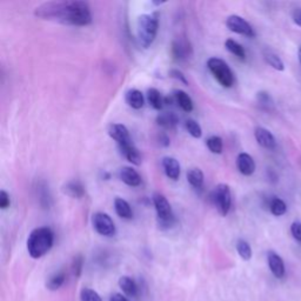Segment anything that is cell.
Wrapping results in <instances>:
<instances>
[{"mask_svg":"<svg viewBox=\"0 0 301 301\" xmlns=\"http://www.w3.org/2000/svg\"><path fill=\"white\" fill-rule=\"evenodd\" d=\"M34 14L40 19L53 20L72 26H87L92 23L88 2L78 0L45 2L36 8Z\"/></svg>","mask_w":301,"mask_h":301,"instance_id":"1","label":"cell"},{"mask_svg":"<svg viewBox=\"0 0 301 301\" xmlns=\"http://www.w3.org/2000/svg\"><path fill=\"white\" fill-rule=\"evenodd\" d=\"M54 234L49 227H38L33 229L27 239V252L33 259H39L47 254L53 246Z\"/></svg>","mask_w":301,"mask_h":301,"instance_id":"2","label":"cell"},{"mask_svg":"<svg viewBox=\"0 0 301 301\" xmlns=\"http://www.w3.org/2000/svg\"><path fill=\"white\" fill-rule=\"evenodd\" d=\"M159 29V14H142L136 21V36L144 48H148L157 38Z\"/></svg>","mask_w":301,"mask_h":301,"instance_id":"3","label":"cell"},{"mask_svg":"<svg viewBox=\"0 0 301 301\" xmlns=\"http://www.w3.org/2000/svg\"><path fill=\"white\" fill-rule=\"evenodd\" d=\"M207 67H209L211 73L213 74L214 78L216 79V82H218L222 87L229 88L234 85V74L225 60H222V59L220 58L212 57L207 60Z\"/></svg>","mask_w":301,"mask_h":301,"instance_id":"4","label":"cell"},{"mask_svg":"<svg viewBox=\"0 0 301 301\" xmlns=\"http://www.w3.org/2000/svg\"><path fill=\"white\" fill-rule=\"evenodd\" d=\"M153 200L154 207H156L157 212V219H158V226L160 229H170L172 226H174L175 218L173 214L172 207L166 199L165 195L156 193L152 198Z\"/></svg>","mask_w":301,"mask_h":301,"instance_id":"5","label":"cell"},{"mask_svg":"<svg viewBox=\"0 0 301 301\" xmlns=\"http://www.w3.org/2000/svg\"><path fill=\"white\" fill-rule=\"evenodd\" d=\"M213 203L220 215L226 216L232 206L231 188L226 184H219L213 193Z\"/></svg>","mask_w":301,"mask_h":301,"instance_id":"6","label":"cell"},{"mask_svg":"<svg viewBox=\"0 0 301 301\" xmlns=\"http://www.w3.org/2000/svg\"><path fill=\"white\" fill-rule=\"evenodd\" d=\"M92 225L98 234L104 237H113L116 235V225L108 214L97 212L92 215Z\"/></svg>","mask_w":301,"mask_h":301,"instance_id":"7","label":"cell"},{"mask_svg":"<svg viewBox=\"0 0 301 301\" xmlns=\"http://www.w3.org/2000/svg\"><path fill=\"white\" fill-rule=\"evenodd\" d=\"M226 26L228 27L229 31L241 34V36L250 37V38L256 37V32H254L253 27L240 15H229L227 19H226Z\"/></svg>","mask_w":301,"mask_h":301,"instance_id":"8","label":"cell"},{"mask_svg":"<svg viewBox=\"0 0 301 301\" xmlns=\"http://www.w3.org/2000/svg\"><path fill=\"white\" fill-rule=\"evenodd\" d=\"M172 54L178 61H185L190 59L193 55V48H192L190 40L186 39L185 37H179L173 40Z\"/></svg>","mask_w":301,"mask_h":301,"instance_id":"9","label":"cell"},{"mask_svg":"<svg viewBox=\"0 0 301 301\" xmlns=\"http://www.w3.org/2000/svg\"><path fill=\"white\" fill-rule=\"evenodd\" d=\"M108 135L117 141L118 146H125L129 144H132L131 135H129V129L123 124H111L107 129Z\"/></svg>","mask_w":301,"mask_h":301,"instance_id":"10","label":"cell"},{"mask_svg":"<svg viewBox=\"0 0 301 301\" xmlns=\"http://www.w3.org/2000/svg\"><path fill=\"white\" fill-rule=\"evenodd\" d=\"M254 136H256L258 144L262 146L263 148L274 150L275 146H277V141H275L274 135H273L268 129H263V127H257L256 131H254Z\"/></svg>","mask_w":301,"mask_h":301,"instance_id":"11","label":"cell"},{"mask_svg":"<svg viewBox=\"0 0 301 301\" xmlns=\"http://www.w3.org/2000/svg\"><path fill=\"white\" fill-rule=\"evenodd\" d=\"M119 178L123 182H125L127 186H131V187H138L141 184L140 174L135 170H133L132 167L129 166L120 169Z\"/></svg>","mask_w":301,"mask_h":301,"instance_id":"12","label":"cell"},{"mask_svg":"<svg viewBox=\"0 0 301 301\" xmlns=\"http://www.w3.org/2000/svg\"><path fill=\"white\" fill-rule=\"evenodd\" d=\"M237 166L241 174L250 176L256 172V163L248 153H240L237 158Z\"/></svg>","mask_w":301,"mask_h":301,"instance_id":"13","label":"cell"},{"mask_svg":"<svg viewBox=\"0 0 301 301\" xmlns=\"http://www.w3.org/2000/svg\"><path fill=\"white\" fill-rule=\"evenodd\" d=\"M267 260H268V266L271 272L273 273L275 278L280 279L285 275V263L284 260L281 259V257L275 252H268L267 254Z\"/></svg>","mask_w":301,"mask_h":301,"instance_id":"14","label":"cell"},{"mask_svg":"<svg viewBox=\"0 0 301 301\" xmlns=\"http://www.w3.org/2000/svg\"><path fill=\"white\" fill-rule=\"evenodd\" d=\"M118 147H119V151H120V153L123 154V157L126 158L129 163L133 164V165H135V166L141 165V161H142L141 154L133 142L132 144H129L125 146H118Z\"/></svg>","mask_w":301,"mask_h":301,"instance_id":"15","label":"cell"},{"mask_svg":"<svg viewBox=\"0 0 301 301\" xmlns=\"http://www.w3.org/2000/svg\"><path fill=\"white\" fill-rule=\"evenodd\" d=\"M163 164V169L165 171V174L169 176L170 179L172 180H178L180 176V172H181V169H180V164L179 161L173 157H165L161 161Z\"/></svg>","mask_w":301,"mask_h":301,"instance_id":"16","label":"cell"},{"mask_svg":"<svg viewBox=\"0 0 301 301\" xmlns=\"http://www.w3.org/2000/svg\"><path fill=\"white\" fill-rule=\"evenodd\" d=\"M179 123V118L173 112H163L157 117V124L164 129H174Z\"/></svg>","mask_w":301,"mask_h":301,"instance_id":"17","label":"cell"},{"mask_svg":"<svg viewBox=\"0 0 301 301\" xmlns=\"http://www.w3.org/2000/svg\"><path fill=\"white\" fill-rule=\"evenodd\" d=\"M126 102L129 104V107L134 108V110H140L145 104L144 94L139 89H129L126 93Z\"/></svg>","mask_w":301,"mask_h":301,"instance_id":"18","label":"cell"},{"mask_svg":"<svg viewBox=\"0 0 301 301\" xmlns=\"http://www.w3.org/2000/svg\"><path fill=\"white\" fill-rule=\"evenodd\" d=\"M63 192L68 197L76 198V199H80L85 194V190H84V186L80 184L79 181H68L63 186Z\"/></svg>","mask_w":301,"mask_h":301,"instance_id":"19","label":"cell"},{"mask_svg":"<svg viewBox=\"0 0 301 301\" xmlns=\"http://www.w3.org/2000/svg\"><path fill=\"white\" fill-rule=\"evenodd\" d=\"M119 286L125 296L129 298H135L138 296V286L132 278L124 275L119 279Z\"/></svg>","mask_w":301,"mask_h":301,"instance_id":"20","label":"cell"},{"mask_svg":"<svg viewBox=\"0 0 301 301\" xmlns=\"http://www.w3.org/2000/svg\"><path fill=\"white\" fill-rule=\"evenodd\" d=\"M114 210H116V213L120 218L132 219L133 212L131 206L123 198H116V200H114Z\"/></svg>","mask_w":301,"mask_h":301,"instance_id":"21","label":"cell"},{"mask_svg":"<svg viewBox=\"0 0 301 301\" xmlns=\"http://www.w3.org/2000/svg\"><path fill=\"white\" fill-rule=\"evenodd\" d=\"M174 100L182 111L185 112L193 111V101H192L191 97L186 92L181 91V89L174 92Z\"/></svg>","mask_w":301,"mask_h":301,"instance_id":"22","label":"cell"},{"mask_svg":"<svg viewBox=\"0 0 301 301\" xmlns=\"http://www.w3.org/2000/svg\"><path fill=\"white\" fill-rule=\"evenodd\" d=\"M187 181L192 187L201 190L204 186V173L200 169H191L187 172Z\"/></svg>","mask_w":301,"mask_h":301,"instance_id":"23","label":"cell"},{"mask_svg":"<svg viewBox=\"0 0 301 301\" xmlns=\"http://www.w3.org/2000/svg\"><path fill=\"white\" fill-rule=\"evenodd\" d=\"M263 58H265L266 63H267L269 66L274 68V70L277 71L285 70L284 61L281 60V58L279 57L277 53H274V52L271 51V49H265V51H263Z\"/></svg>","mask_w":301,"mask_h":301,"instance_id":"24","label":"cell"},{"mask_svg":"<svg viewBox=\"0 0 301 301\" xmlns=\"http://www.w3.org/2000/svg\"><path fill=\"white\" fill-rule=\"evenodd\" d=\"M147 100L150 102V105L154 110L160 111L163 108V105L165 100L161 97L160 92L157 88H150L147 91Z\"/></svg>","mask_w":301,"mask_h":301,"instance_id":"25","label":"cell"},{"mask_svg":"<svg viewBox=\"0 0 301 301\" xmlns=\"http://www.w3.org/2000/svg\"><path fill=\"white\" fill-rule=\"evenodd\" d=\"M225 47L231 52L232 54H234L235 57H238L241 60H244L246 58V52H245V48L241 46L239 43L235 42L233 39H227L225 42Z\"/></svg>","mask_w":301,"mask_h":301,"instance_id":"26","label":"cell"},{"mask_svg":"<svg viewBox=\"0 0 301 301\" xmlns=\"http://www.w3.org/2000/svg\"><path fill=\"white\" fill-rule=\"evenodd\" d=\"M65 279H66V275H65L64 272H58L55 274L51 275L49 279L46 282V287L49 291H57L64 285Z\"/></svg>","mask_w":301,"mask_h":301,"instance_id":"27","label":"cell"},{"mask_svg":"<svg viewBox=\"0 0 301 301\" xmlns=\"http://www.w3.org/2000/svg\"><path fill=\"white\" fill-rule=\"evenodd\" d=\"M257 100L258 104H259V106L262 108V110L265 111H273V108H274V101H273V99L271 95H269L268 92L261 91L259 92L257 94Z\"/></svg>","mask_w":301,"mask_h":301,"instance_id":"28","label":"cell"},{"mask_svg":"<svg viewBox=\"0 0 301 301\" xmlns=\"http://www.w3.org/2000/svg\"><path fill=\"white\" fill-rule=\"evenodd\" d=\"M269 210H271L273 215L281 216L287 212V206L285 201L281 200L280 198H273L271 203H269Z\"/></svg>","mask_w":301,"mask_h":301,"instance_id":"29","label":"cell"},{"mask_svg":"<svg viewBox=\"0 0 301 301\" xmlns=\"http://www.w3.org/2000/svg\"><path fill=\"white\" fill-rule=\"evenodd\" d=\"M185 129L195 139H199L203 135V129L201 126L193 119H188L185 122Z\"/></svg>","mask_w":301,"mask_h":301,"instance_id":"30","label":"cell"},{"mask_svg":"<svg viewBox=\"0 0 301 301\" xmlns=\"http://www.w3.org/2000/svg\"><path fill=\"white\" fill-rule=\"evenodd\" d=\"M206 145L212 153H215V154L222 153L223 144H222V139L220 138V136H216V135L211 136V138L207 139Z\"/></svg>","mask_w":301,"mask_h":301,"instance_id":"31","label":"cell"},{"mask_svg":"<svg viewBox=\"0 0 301 301\" xmlns=\"http://www.w3.org/2000/svg\"><path fill=\"white\" fill-rule=\"evenodd\" d=\"M237 251L239 256L243 258L244 260H250L252 258V248L250 244L245 240H239L237 243Z\"/></svg>","mask_w":301,"mask_h":301,"instance_id":"32","label":"cell"},{"mask_svg":"<svg viewBox=\"0 0 301 301\" xmlns=\"http://www.w3.org/2000/svg\"><path fill=\"white\" fill-rule=\"evenodd\" d=\"M80 300L82 301H102L101 298L94 290L91 288H83L80 292Z\"/></svg>","mask_w":301,"mask_h":301,"instance_id":"33","label":"cell"},{"mask_svg":"<svg viewBox=\"0 0 301 301\" xmlns=\"http://www.w3.org/2000/svg\"><path fill=\"white\" fill-rule=\"evenodd\" d=\"M83 266H84V260L82 256H77L73 259L72 262V272L76 275V278H79L80 274L83 272Z\"/></svg>","mask_w":301,"mask_h":301,"instance_id":"34","label":"cell"},{"mask_svg":"<svg viewBox=\"0 0 301 301\" xmlns=\"http://www.w3.org/2000/svg\"><path fill=\"white\" fill-rule=\"evenodd\" d=\"M170 77H171V78L178 80L179 83H182L184 85L188 86V80L186 79V76L181 72V71L176 70V68H174V70H171L170 71Z\"/></svg>","mask_w":301,"mask_h":301,"instance_id":"35","label":"cell"},{"mask_svg":"<svg viewBox=\"0 0 301 301\" xmlns=\"http://www.w3.org/2000/svg\"><path fill=\"white\" fill-rule=\"evenodd\" d=\"M291 233L296 240L300 241L301 243V222L300 221H294L293 223H292Z\"/></svg>","mask_w":301,"mask_h":301,"instance_id":"36","label":"cell"},{"mask_svg":"<svg viewBox=\"0 0 301 301\" xmlns=\"http://www.w3.org/2000/svg\"><path fill=\"white\" fill-rule=\"evenodd\" d=\"M10 205H11L10 195L6 193L5 191L0 192V209L6 210L10 207Z\"/></svg>","mask_w":301,"mask_h":301,"instance_id":"37","label":"cell"},{"mask_svg":"<svg viewBox=\"0 0 301 301\" xmlns=\"http://www.w3.org/2000/svg\"><path fill=\"white\" fill-rule=\"evenodd\" d=\"M292 18H293L294 23H296L299 27H301V7L294 8L293 14H292Z\"/></svg>","mask_w":301,"mask_h":301,"instance_id":"38","label":"cell"},{"mask_svg":"<svg viewBox=\"0 0 301 301\" xmlns=\"http://www.w3.org/2000/svg\"><path fill=\"white\" fill-rule=\"evenodd\" d=\"M159 142H160V145H163V146H169L170 145V139H169V136H167L166 134H161L160 136H159Z\"/></svg>","mask_w":301,"mask_h":301,"instance_id":"39","label":"cell"},{"mask_svg":"<svg viewBox=\"0 0 301 301\" xmlns=\"http://www.w3.org/2000/svg\"><path fill=\"white\" fill-rule=\"evenodd\" d=\"M110 301H129V300H127V298L124 297L123 294H114V296H112Z\"/></svg>","mask_w":301,"mask_h":301,"instance_id":"40","label":"cell"},{"mask_svg":"<svg viewBox=\"0 0 301 301\" xmlns=\"http://www.w3.org/2000/svg\"><path fill=\"white\" fill-rule=\"evenodd\" d=\"M298 58H299V61L301 64V46L299 47V52H298Z\"/></svg>","mask_w":301,"mask_h":301,"instance_id":"41","label":"cell"}]
</instances>
